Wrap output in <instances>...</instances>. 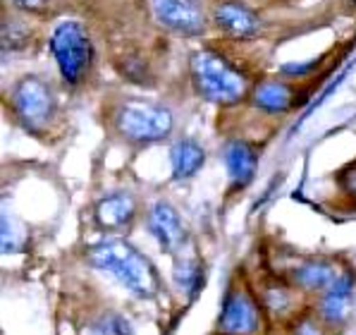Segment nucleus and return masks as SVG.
Masks as SVG:
<instances>
[{
  "label": "nucleus",
  "instance_id": "f257e3e1",
  "mask_svg": "<svg viewBox=\"0 0 356 335\" xmlns=\"http://www.w3.org/2000/svg\"><path fill=\"white\" fill-rule=\"evenodd\" d=\"M86 254L96 268L111 273L134 297L153 299L161 293V276H158L156 266L127 240H101L94 247H89Z\"/></svg>",
  "mask_w": 356,
  "mask_h": 335
},
{
  "label": "nucleus",
  "instance_id": "f03ea898",
  "mask_svg": "<svg viewBox=\"0 0 356 335\" xmlns=\"http://www.w3.org/2000/svg\"><path fill=\"white\" fill-rule=\"evenodd\" d=\"M189 72L196 93L208 103L234 106L246 93H251L246 77L213 48H201V51L191 53Z\"/></svg>",
  "mask_w": 356,
  "mask_h": 335
},
{
  "label": "nucleus",
  "instance_id": "7ed1b4c3",
  "mask_svg": "<svg viewBox=\"0 0 356 335\" xmlns=\"http://www.w3.org/2000/svg\"><path fill=\"white\" fill-rule=\"evenodd\" d=\"M113 130L129 144L163 141L175 127V115L163 103L149 98H122L113 108Z\"/></svg>",
  "mask_w": 356,
  "mask_h": 335
},
{
  "label": "nucleus",
  "instance_id": "20e7f679",
  "mask_svg": "<svg viewBox=\"0 0 356 335\" xmlns=\"http://www.w3.org/2000/svg\"><path fill=\"white\" fill-rule=\"evenodd\" d=\"M53 60L65 84L76 86L86 79L91 65H94V43L86 26L76 20H65L56 24L48 38Z\"/></svg>",
  "mask_w": 356,
  "mask_h": 335
},
{
  "label": "nucleus",
  "instance_id": "39448f33",
  "mask_svg": "<svg viewBox=\"0 0 356 335\" xmlns=\"http://www.w3.org/2000/svg\"><path fill=\"white\" fill-rule=\"evenodd\" d=\"M10 111L17 118V123L31 134L41 137L43 132L56 123L58 115V101L51 84L43 81L36 75H26L15 81L10 89Z\"/></svg>",
  "mask_w": 356,
  "mask_h": 335
},
{
  "label": "nucleus",
  "instance_id": "423d86ee",
  "mask_svg": "<svg viewBox=\"0 0 356 335\" xmlns=\"http://www.w3.org/2000/svg\"><path fill=\"white\" fill-rule=\"evenodd\" d=\"M263 326L261 304L246 290H227L218 316V333L220 335H256Z\"/></svg>",
  "mask_w": 356,
  "mask_h": 335
},
{
  "label": "nucleus",
  "instance_id": "0eeeda50",
  "mask_svg": "<svg viewBox=\"0 0 356 335\" xmlns=\"http://www.w3.org/2000/svg\"><path fill=\"white\" fill-rule=\"evenodd\" d=\"M151 13L163 29L184 38L204 36L208 26L199 0H151Z\"/></svg>",
  "mask_w": 356,
  "mask_h": 335
},
{
  "label": "nucleus",
  "instance_id": "6e6552de",
  "mask_svg": "<svg viewBox=\"0 0 356 335\" xmlns=\"http://www.w3.org/2000/svg\"><path fill=\"white\" fill-rule=\"evenodd\" d=\"M146 228L156 237V242L163 247V251L175 254L187 242V228H184L179 213L168 201H156L146 213Z\"/></svg>",
  "mask_w": 356,
  "mask_h": 335
},
{
  "label": "nucleus",
  "instance_id": "1a4fd4ad",
  "mask_svg": "<svg viewBox=\"0 0 356 335\" xmlns=\"http://www.w3.org/2000/svg\"><path fill=\"white\" fill-rule=\"evenodd\" d=\"M213 20L218 29L229 38H254L261 34V20L251 8L239 0H218L213 8Z\"/></svg>",
  "mask_w": 356,
  "mask_h": 335
},
{
  "label": "nucleus",
  "instance_id": "9d476101",
  "mask_svg": "<svg viewBox=\"0 0 356 335\" xmlns=\"http://www.w3.org/2000/svg\"><path fill=\"white\" fill-rule=\"evenodd\" d=\"M222 161L229 175V187L234 192L249 187L259 170V153L244 139H229L222 149Z\"/></svg>",
  "mask_w": 356,
  "mask_h": 335
},
{
  "label": "nucleus",
  "instance_id": "9b49d317",
  "mask_svg": "<svg viewBox=\"0 0 356 335\" xmlns=\"http://www.w3.org/2000/svg\"><path fill=\"white\" fill-rule=\"evenodd\" d=\"M136 216V199L127 192H113V194L103 196L94 206L96 225L108 233H118V230L129 228Z\"/></svg>",
  "mask_w": 356,
  "mask_h": 335
},
{
  "label": "nucleus",
  "instance_id": "f8f14e48",
  "mask_svg": "<svg viewBox=\"0 0 356 335\" xmlns=\"http://www.w3.org/2000/svg\"><path fill=\"white\" fill-rule=\"evenodd\" d=\"M352 299H354V278L349 273H342L323 293V297L318 302V316L323 318V323L325 326H339L349 314Z\"/></svg>",
  "mask_w": 356,
  "mask_h": 335
},
{
  "label": "nucleus",
  "instance_id": "ddd939ff",
  "mask_svg": "<svg viewBox=\"0 0 356 335\" xmlns=\"http://www.w3.org/2000/svg\"><path fill=\"white\" fill-rule=\"evenodd\" d=\"M251 103L261 108L263 113L280 115L287 113L294 106V89L292 84L282 79H261L259 84L251 89Z\"/></svg>",
  "mask_w": 356,
  "mask_h": 335
},
{
  "label": "nucleus",
  "instance_id": "4468645a",
  "mask_svg": "<svg viewBox=\"0 0 356 335\" xmlns=\"http://www.w3.org/2000/svg\"><path fill=\"white\" fill-rule=\"evenodd\" d=\"M170 163H172V180H189L204 168L206 163V151L196 139H184L175 141L170 149Z\"/></svg>",
  "mask_w": 356,
  "mask_h": 335
},
{
  "label": "nucleus",
  "instance_id": "2eb2a0df",
  "mask_svg": "<svg viewBox=\"0 0 356 335\" xmlns=\"http://www.w3.org/2000/svg\"><path fill=\"white\" fill-rule=\"evenodd\" d=\"M335 280V268L325 259H309L292 271V283L301 290H309V293H325Z\"/></svg>",
  "mask_w": 356,
  "mask_h": 335
},
{
  "label": "nucleus",
  "instance_id": "dca6fc26",
  "mask_svg": "<svg viewBox=\"0 0 356 335\" xmlns=\"http://www.w3.org/2000/svg\"><path fill=\"white\" fill-rule=\"evenodd\" d=\"M175 280L177 285L189 295V299H194L204 288V266L199 259H179L175 263Z\"/></svg>",
  "mask_w": 356,
  "mask_h": 335
},
{
  "label": "nucleus",
  "instance_id": "f3484780",
  "mask_svg": "<svg viewBox=\"0 0 356 335\" xmlns=\"http://www.w3.org/2000/svg\"><path fill=\"white\" fill-rule=\"evenodd\" d=\"M24 244H26L24 228L10 213H3V223H0V247H3V254H17V251L24 249Z\"/></svg>",
  "mask_w": 356,
  "mask_h": 335
},
{
  "label": "nucleus",
  "instance_id": "a211bd4d",
  "mask_svg": "<svg viewBox=\"0 0 356 335\" xmlns=\"http://www.w3.org/2000/svg\"><path fill=\"white\" fill-rule=\"evenodd\" d=\"M263 306L270 309L273 314H284V311L292 306V295H289L287 288L282 285H268L263 290Z\"/></svg>",
  "mask_w": 356,
  "mask_h": 335
},
{
  "label": "nucleus",
  "instance_id": "6ab92c4d",
  "mask_svg": "<svg viewBox=\"0 0 356 335\" xmlns=\"http://www.w3.org/2000/svg\"><path fill=\"white\" fill-rule=\"evenodd\" d=\"M29 38V26L22 24L17 20H8L3 22V48H19L26 43Z\"/></svg>",
  "mask_w": 356,
  "mask_h": 335
},
{
  "label": "nucleus",
  "instance_id": "aec40b11",
  "mask_svg": "<svg viewBox=\"0 0 356 335\" xmlns=\"http://www.w3.org/2000/svg\"><path fill=\"white\" fill-rule=\"evenodd\" d=\"M98 333L101 335H134L131 326L127 323V318L120 314H108L101 318L98 323Z\"/></svg>",
  "mask_w": 356,
  "mask_h": 335
},
{
  "label": "nucleus",
  "instance_id": "412c9836",
  "mask_svg": "<svg viewBox=\"0 0 356 335\" xmlns=\"http://www.w3.org/2000/svg\"><path fill=\"white\" fill-rule=\"evenodd\" d=\"M323 63L321 58H316V60H306V63H284L282 65V75H287V77H292V79H301V77H306V75H311L316 68Z\"/></svg>",
  "mask_w": 356,
  "mask_h": 335
},
{
  "label": "nucleus",
  "instance_id": "4be33fe9",
  "mask_svg": "<svg viewBox=\"0 0 356 335\" xmlns=\"http://www.w3.org/2000/svg\"><path fill=\"white\" fill-rule=\"evenodd\" d=\"M292 335H327L325 326H321L318 321H314L311 316H301L299 321H294Z\"/></svg>",
  "mask_w": 356,
  "mask_h": 335
},
{
  "label": "nucleus",
  "instance_id": "5701e85b",
  "mask_svg": "<svg viewBox=\"0 0 356 335\" xmlns=\"http://www.w3.org/2000/svg\"><path fill=\"white\" fill-rule=\"evenodd\" d=\"M339 187H342V192L347 196H352V199H356V161L352 163V166H347L339 173Z\"/></svg>",
  "mask_w": 356,
  "mask_h": 335
},
{
  "label": "nucleus",
  "instance_id": "b1692460",
  "mask_svg": "<svg viewBox=\"0 0 356 335\" xmlns=\"http://www.w3.org/2000/svg\"><path fill=\"white\" fill-rule=\"evenodd\" d=\"M22 13H29V15H41L43 10L48 8V0H10Z\"/></svg>",
  "mask_w": 356,
  "mask_h": 335
},
{
  "label": "nucleus",
  "instance_id": "393cba45",
  "mask_svg": "<svg viewBox=\"0 0 356 335\" xmlns=\"http://www.w3.org/2000/svg\"><path fill=\"white\" fill-rule=\"evenodd\" d=\"M352 5H354V8H356V0H352Z\"/></svg>",
  "mask_w": 356,
  "mask_h": 335
}]
</instances>
